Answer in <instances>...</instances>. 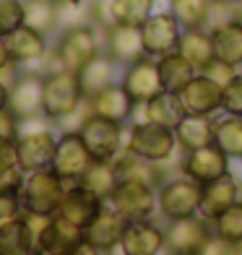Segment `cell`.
I'll use <instances>...</instances> for the list:
<instances>
[{
    "label": "cell",
    "mask_w": 242,
    "mask_h": 255,
    "mask_svg": "<svg viewBox=\"0 0 242 255\" xmlns=\"http://www.w3.org/2000/svg\"><path fill=\"white\" fill-rule=\"evenodd\" d=\"M37 245L24 222V214L0 224V255H34Z\"/></svg>",
    "instance_id": "obj_29"
},
{
    "label": "cell",
    "mask_w": 242,
    "mask_h": 255,
    "mask_svg": "<svg viewBox=\"0 0 242 255\" xmlns=\"http://www.w3.org/2000/svg\"><path fill=\"white\" fill-rule=\"evenodd\" d=\"M209 31H211L214 52H216L219 60L242 68V21L229 18V21H224V24H219Z\"/></svg>",
    "instance_id": "obj_27"
},
{
    "label": "cell",
    "mask_w": 242,
    "mask_h": 255,
    "mask_svg": "<svg viewBox=\"0 0 242 255\" xmlns=\"http://www.w3.org/2000/svg\"><path fill=\"white\" fill-rule=\"evenodd\" d=\"M65 188H68V182L57 175L52 167L26 172L24 185H21V203H24V211L44 214V216L57 214V206H60L63 195H65Z\"/></svg>",
    "instance_id": "obj_5"
},
{
    "label": "cell",
    "mask_w": 242,
    "mask_h": 255,
    "mask_svg": "<svg viewBox=\"0 0 242 255\" xmlns=\"http://www.w3.org/2000/svg\"><path fill=\"white\" fill-rule=\"evenodd\" d=\"M125 123L102 118V115H89L84 125L78 128V135L84 138L86 148L94 159L112 161L125 148Z\"/></svg>",
    "instance_id": "obj_7"
},
{
    "label": "cell",
    "mask_w": 242,
    "mask_h": 255,
    "mask_svg": "<svg viewBox=\"0 0 242 255\" xmlns=\"http://www.w3.org/2000/svg\"><path fill=\"white\" fill-rule=\"evenodd\" d=\"M24 24V0H0V37Z\"/></svg>",
    "instance_id": "obj_37"
},
{
    "label": "cell",
    "mask_w": 242,
    "mask_h": 255,
    "mask_svg": "<svg viewBox=\"0 0 242 255\" xmlns=\"http://www.w3.org/2000/svg\"><path fill=\"white\" fill-rule=\"evenodd\" d=\"M180 151H193L216 143V120L214 115H185L175 128Z\"/></svg>",
    "instance_id": "obj_25"
},
{
    "label": "cell",
    "mask_w": 242,
    "mask_h": 255,
    "mask_svg": "<svg viewBox=\"0 0 242 255\" xmlns=\"http://www.w3.org/2000/svg\"><path fill=\"white\" fill-rule=\"evenodd\" d=\"M125 148L148 161H169L180 154L175 130L148 120H133L125 128Z\"/></svg>",
    "instance_id": "obj_2"
},
{
    "label": "cell",
    "mask_w": 242,
    "mask_h": 255,
    "mask_svg": "<svg viewBox=\"0 0 242 255\" xmlns=\"http://www.w3.org/2000/svg\"><path fill=\"white\" fill-rule=\"evenodd\" d=\"M24 24L52 34L60 24V0H24Z\"/></svg>",
    "instance_id": "obj_31"
},
{
    "label": "cell",
    "mask_w": 242,
    "mask_h": 255,
    "mask_svg": "<svg viewBox=\"0 0 242 255\" xmlns=\"http://www.w3.org/2000/svg\"><path fill=\"white\" fill-rule=\"evenodd\" d=\"M211 227H214L216 235L242 242V198L237 203L229 206L224 214H219L214 222H211Z\"/></svg>",
    "instance_id": "obj_36"
},
{
    "label": "cell",
    "mask_w": 242,
    "mask_h": 255,
    "mask_svg": "<svg viewBox=\"0 0 242 255\" xmlns=\"http://www.w3.org/2000/svg\"><path fill=\"white\" fill-rule=\"evenodd\" d=\"M167 242H164V253L167 255H198L203 248V242L211 237V222L201 214L185 216V219H175L167 222Z\"/></svg>",
    "instance_id": "obj_9"
},
{
    "label": "cell",
    "mask_w": 242,
    "mask_h": 255,
    "mask_svg": "<svg viewBox=\"0 0 242 255\" xmlns=\"http://www.w3.org/2000/svg\"><path fill=\"white\" fill-rule=\"evenodd\" d=\"M203 73L209 76L211 81H216V84L222 86V89H227V86L240 76V68H237V65H229V63H224V60H219V57H216V60H214L209 68H206Z\"/></svg>",
    "instance_id": "obj_41"
},
{
    "label": "cell",
    "mask_w": 242,
    "mask_h": 255,
    "mask_svg": "<svg viewBox=\"0 0 242 255\" xmlns=\"http://www.w3.org/2000/svg\"><path fill=\"white\" fill-rule=\"evenodd\" d=\"M102 37H105V52L118 65H130L135 60H141V57H146L141 26L115 24L107 31H102Z\"/></svg>",
    "instance_id": "obj_19"
},
{
    "label": "cell",
    "mask_w": 242,
    "mask_h": 255,
    "mask_svg": "<svg viewBox=\"0 0 242 255\" xmlns=\"http://www.w3.org/2000/svg\"><path fill=\"white\" fill-rule=\"evenodd\" d=\"M232 8H235V18L242 21V0H232Z\"/></svg>",
    "instance_id": "obj_48"
},
{
    "label": "cell",
    "mask_w": 242,
    "mask_h": 255,
    "mask_svg": "<svg viewBox=\"0 0 242 255\" xmlns=\"http://www.w3.org/2000/svg\"><path fill=\"white\" fill-rule=\"evenodd\" d=\"M86 102L84 89H81L78 73L68 71H55L50 76H44V99H42V115L52 123H63L65 118L81 107Z\"/></svg>",
    "instance_id": "obj_4"
},
{
    "label": "cell",
    "mask_w": 242,
    "mask_h": 255,
    "mask_svg": "<svg viewBox=\"0 0 242 255\" xmlns=\"http://www.w3.org/2000/svg\"><path fill=\"white\" fill-rule=\"evenodd\" d=\"M120 84H122V89L128 91L130 99L138 104V107L164 91L161 73H159V63H156V57H151V55H146V57H141V60L125 65Z\"/></svg>",
    "instance_id": "obj_11"
},
{
    "label": "cell",
    "mask_w": 242,
    "mask_h": 255,
    "mask_svg": "<svg viewBox=\"0 0 242 255\" xmlns=\"http://www.w3.org/2000/svg\"><path fill=\"white\" fill-rule=\"evenodd\" d=\"M180 172L206 185L229 172V156L216 143L193 148V151H180Z\"/></svg>",
    "instance_id": "obj_12"
},
{
    "label": "cell",
    "mask_w": 242,
    "mask_h": 255,
    "mask_svg": "<svg viewBox=\"0 0 242 255\" xmlns=\"http://www.w3.org/2000/svg\"><path fill=\"white\" fill-rule=\"evenodd\" d=\"M71 255H105V253H102L97 245H94V242H89V240H84V242H81V245L71 253Z\"/></svg>",
    "instance_id": "obj_45"
},
{
    "label": "cell",
    "mask_w": 242,
    "mask_h": 255,
    "mask_svg": "<svg viewBox=\"0 0 242 255\" xmlns=\"http://www.w3.org/2000/svg\"><path fill=\"white\" fill-rule=\"evenodd\" d=\"M91 164H94V156H91V151L86 148L78 130H63L60 138H57V151H55V159H52V169L65 182H78Z\"/></svg>",
    "instance_id": "obj_10"
},
{
    "label": "cell",
    "mask_w": 242,
    "mask_h": 255,
    "mask_svg": "<svg viewBox=\"0 0 242 255\" xmlns=\"http://www.w3.org/2000/svg\"><path fill=\"white\" fill-rule=\"evenodd\" d=\"M86 18H89V24H94L99 31H107L110 26H115L112 0H89Z\"/></svg>",
    "instance_id": "obj_38"
},
{
    "label": "cell",
    "mask_w": 242,
    "mask_h": 255,
    "mask_svg": "<svg viewBox=\"0 0 242 255\" xmlns=\"http://www.w3.org/2000/svg\"><path fill=\"white\" fill-rule=\"evenodd\" d=\"M211 3L214 0H169V10L180 21L182 29H193V26H206Z\"/></svg>",
    "instance_id": "obj_34"
},
{
    "label": "cell",
    "mask_w": 242,
    "mask_h": 255,
    "mask_svg": "<svg viewBox=\"0 0 242 255\" xmlns=\"http://www.w3.org/2000/svg\"><path fill=\"white\" fill-rule=\"evenodd\" d=\"M86 240V229H81L78 224L68 222L60 214H52L47 227L42 229L39 242H37V253L44 255H71L81 242Z\"/></svg>",
    "instance_id": "obj_17"
},
{
    "label": "cell",
    "mask_w": 242,
    "mask_h": 255,
    "mask_svg": "<svg viewBox=\"0 0 242 255\" xmlns=\"http://www.w3.org/2000/svg\"><path fill=\"white\" fill-rule=\"evenodd\" d=\"M18 167V151H16V141L0 135V175L8 169Z\"/></svg>",
    "instance_id": "obj_43"
},
{
    "label": "cell",
    "mask_w": 242,
    "mask_h": 255,
    "mask_svg": "<svg viewBox=\"0 0 242 255\" xmlns=\"http://www.w3.org/2000/svg\"><path fill=\"white\" fill-rule=\"evenodd\" d=\"M18 128H21V120L16 118L13 112H10L8 107L0 110V135L10 138V141H16V138H18Z\"/></svg>",
    "instance_id": "obj_44"
},
{
    "label": "cell",
    "mask_w": 242,
    "mask_h": 255,
    "mask_svg": "<svg viewBox=\"0 0 242 255\" xmlns=\"http://www.w3.org/2000/svg\"><path fill=\"white\" fill-rule=\"evenodd\" d=\"M5 47L8 55L16 65H34L42 63L44 55L50 52L47 47V34H42L37 29H31L26 24H21L18 29H13L10 34H5Z\"/></svg>",
    "instance_id": "obj_21"
},
{
    "label": "cell",
    "mask_w": 242,
    "mask_h": 255,
    "mask_svg": "<svg viewBox=\"0 0 242 255\" xmlns=\"http://www.w3.org/2000/svg\"><path fill=\"white\" fill-rule=\"evenodd\" d=\"M177 52L185 57V60H188L198 73H203L206 68H209V65L216 60L211 31L206 29V26L182 29V37H180V44H177Z\"/></svg>",
    "instance_id": "obj_24"
},
{
    "label": "cell",
    "mask_w": 242,
    "mask_h": 255,
    "mask_svg": "<svg viewBox=\"0 0 242 255\" xmlns=\"http://www.w3.org/2000/svg\"><path fill=\"white\" fill-rule=\"evenodd\" d=\"M135 115H141L138 120H148V123H156V125H164V128L175 130L180 125V120L185 118V107H182V102L175 91H161V94L148 99L146 104L135 107Z\"/></svg>",
    "instance_id": "obj_26"
},
{
    "label": "cell",
    "mask_w": 242,
    "mask_h": 255,
    "mask_svg": "<svg viewBox=\"0 0 242 255\" xmlns=\"http://www.w3.org/2000/svg\"><path fill=\"white\" fill-rule=\"evenodd\" d=\"M216 146L229 159H242V115H224L216 120Z\"/></svg>",
    "instance_id": "obj_33"
},
{
    "label": "cell",
    "mask_w": 242,
    "mask_h": 255,
    "mask_svg": "<svg viewBox=\"0 0 242 255\" xmlns=\"http://www.w3.org/2000/svg\"><path fill=\"white\" fill-rule=\"evenodd\" d=\"M105 198H99V195L94 190H89L86 185L81 182H68L65 188V195L60 206H57V214H60L63 219H68V222L78 224L81 229H86L91 222L97 219V214L105 208Z\"/></svg>",
    "instance_id": "obj_14"
},
{
    "label": "cell",
    "mask_w": 242,
    "mask_h": 255,
    "mask_svg": "<svg viewBox=\"0 0 242 255\" xmlns=\"http://www.w3.org/2000/svg\"><path fill=\"white\" fill-rule=\"evenodd\" d=\"M52 120L42 118H31V120H21L18 128V138H16V151H18V167L24 172L34 169H44L52 167V159L57 151V135L52 128Z\"/></svg>",
    "instance_id": "obj_1"
},
{
    "label": "cell",
    "mask_w": 242,
    "mask_h": 255,
    "mask_svg": "<svg viewBox=\"0 0 242 255\" xmlns=\"http://www.w3.org/2000/svg\"><path fill=\"white\" fill-rule=\"evenodd\" d=\"M177 97L185 107V115H216L222 112L224 104V89L206 73H195L193 81Z\"/></svg>",
    "instance_id": "obj_18"
},
{
    "label": "cell",
    "mask_w": 242,
    "mask_h": 255,
    "mask_svg": "<svg viewBox=\"0 0 242 255\" xmlns=\"http://www.w3.org/2000/svg\"><path fill=\"white\" fill-rule=\"evenodd\" d=\"M115 68H118V63H115L107 52L97 55L89 65L81 68L78 81H81V89H84L86 99H91L94 94H99L102 89H107V86L115 84Z\"/></svg>",
    "instance_id": "obj_28"
},
{
    "label": "cell",
    "mask_w": 242,
    "mask_h": 255,
    "mask_svg": "<svg viewBox=\"0 0 242 255\" xmlns=\"http://www.w3.org/2000/svg\"><path fill=\"white\" fill-rule=\"evenodd\" d=\"M156 63H159V73H161V84H164V91H175V94H180V91L193 81V76L198 73L177 50L156 57Z\"/></svg>",
    "instance_id": "obj_30"
},
{
    "label": "cell",
    "mask_w": 242,
    "mask_h": 255,
    "mask_svg": "<svg viewBox=\"0 0 242 255\" xmlns=\"http://www.w3.org/2000/svg\"><path fill=\"white\" fill-rule=\"evenodd\" d=\"M240 161H242V159H240Z\"/></svg>",
    "instance_id": "obj_52"
},
{
    "label": "cell",
    "mask_w": 242,
    "mask_h": 255,
    "mask_svg": "<svg viewBox=\"0 0 242 255\" xmlns=\"http://www.w3.org/2000/svg\"><path fill=\"white\" fill-rule=\"evenodd\" d=\"M55 52H57L60 63L68 68V71L78 73L81 68L89 65L97 55L105 52V37H102V31L94 24L81 21V24H73V26L63 29Z\"/></svg>",
    "instance_id": "obj_3"
},
{
    "label": "cell",
    "mask_w": 242,
    "mask_h": 255,
    "mask_svg": "<svg viewBox=\"0 0 242 255\" xmlns=\"http://www.w3.org/2000/svg\"><path fill=\"white\" fill-rule=\"evenodd\" d=\"M86 102L91 107V115H102V118L118 120V123H125V125H128V120H133L135 107H138L130 99L128 91L122 89V84H112L107 89H102L99 94H94Z\"/></svg>",
    "instance_id": "obj_23"
},
{
    "label": "cell",
    "mask_w": 242,
    "mask_h": 255,
    "mask_svg": "<svg viewBox=\"0 0 242 255\" xmlns=\"http://www.w3.org/2000/svg\"><path fill=\"white\" fill-rule=\"evenodd\" d=\"M201 198H203V185L195 182L188 175H175L159 185L156 190V203H159V216L164 222L185 219L201 214Z\"/></svg>",
    "instance_id": "obj_6"
},
{
    "label": "cell",
    "mask_w": 242,
    "mask_h": 255,
    "mask_svg": "<svg viewBox=\"0 0 242 255\" xmlns=\"http://www.w3.org/2000/svg\"><path fill=\"white\" fill-rule=\"evenodd\" d=\"M156 0H112L115 24L125 26H143L146 18L154 13Z\"/></svg>",
    "instance_id": "obj_35"
},
{
    "label": "cell",
    "mask_w": 242,
    "mask_h": 255,
    "mask_svg": "<svg viewBox=\"0 0 242 255\" xmlns=\"http://www.w3.org/2000/svg\"><path fill=\"white\" fill-rule=\"evenodd\" d=\"M198 255H242V242L211 232V237L203 242V248L198 250Z\"/></svg>",
    "instance_id": "obj_39"
},
{
    "label": "cell",
    "mask_w": 242,
    "mask_h": 255,
    "mask_svg": "<svg viewBox=\"0 0 242 255\" xmlns=\"http://www.w3.org/2000/svg\"><path fill=\"white\" fill-rule=\"evenodd\" d=\"M34 255H44V253H34Z\"/></svg>",
    "instance_id": "obj_50"
},
{
    "label": "cell",
    "mask_w": 242,
    "mask_h": 255,
    "mask_svg": "<svg viewBox=\"0 0 242 255\" xmlns=\"http://www.w3.org/2000/svg\"><path fill=\"white\" fill-rule=\"evenodd\" d=\"M125 227H128V219H125L115 206L105 203V208L97 214V219L86 227V240L94 242L102 253H110L120 245V240L125 235Z\"/></svg>",
    "instance_id": "obj_22"
},
{
    "label": "cell",
    "mask_w": 242,
    "mask_h": 255,
    "mask_svg": "<svg viewBox=\"0 0 242 255\" xmlns=\"http://www.w3.org/2000/svg\"><path fill=\"white\" fill-rule=\"evenodd\" d=\"M242 198V182L237 175L227 172V175L216 177L211 182L203 185V198H201V216H206L209 222L219 214H224L232 203H237Z\"/></svg>",
    "instance_id": "obj_20"
},
{
    "label": "cell",
    "mask_w": 242,
    "mask_h": 255,
    "mask_svg": "<svg viewBox=\"0 0 242 255\" xmlns=\"http://www.w3.org/2000/svg\"><path fill=\"white\" fill-rule=\"evenodd\" d=\"M13 60H10V55H8V47H5V37H0V71H3L5 65H10Z\"/></svg>",
    "instance_id": "obj_46"
},
{
    "label": "cell",
    "mask_w": 242,
    "mask_h": 255,
    "mask_svg": "<svg viewBox=\"0 0 242 255\" xmlns=\"http://www.w3.org/2000/svg\"><path fill=\"white\" fill-rule=\"evenodd\" d=\"M107 203L118 208V211L128 219V222H138V219H154L159 214L156 188H154V185H146V182H135V180L118 182V188L112 190Z\"/></svg>",
    "instance_id": "obj_8"
},
{
    "label": "cell",
    "mask_w": 242,
    "mask_h": 255,
    "mask_svg": "<svg viewBox=\"0 0 242 255\" xmlns=\"http://www.w3.org/2000/svg\"><path fill=\"white\" fill-rule=\"evenodd\" d=\"M42 99H44V76L42 73H21L8 94V110L18 120L42 118Z\"/></svg>",
    "instance_id": "obj_15"
},
{
    "label": "cell",
    "mask_w": 242,
    "mask_h": 255,
    "mask_svg": "<svg viewBox=\"0 0 242 255\" xmlns=\"http://www.w3.org/2000/svg\"><path fill=\"white\" fill-rule=\"evenodd\" d=\"M214 3H222V0H214Z\"/></svg>",
    "instance_id": "obj_51"
},
{
    "label": "cell",
    "mask_w": 242,
    "mask_h": 255,
    "mask_svg": "<svg viewBox=\"0 0 242 255\" xmlns=\"http://www.w3.org/2000/svg\"><path fill=\"white\" fill-rule=\"evenodd\" d=\"M24 214V203H21V190H3L0 188V224L8 219H16Z\"/></svg>",
    "instance_id": "obj_40"
},
{
    "label": "cell",
    "mask_w": 242,
    "mask_h": 255,
    "mask_svg": "<svg viewBox=\"0 0 242 255\" xmlns=\"http://www.w3.org/2000/svg\"><path fill=\"white\" fill-rule=\"evenodd\" d=\"M8 94H10V86L0 81V110H5V107H8Z\"/></svg>",
    "instance_id": "obj_47"
},
{
    "label": "cell",
    "mask_w": 242,
    "mask_h": 255,
    "mask_svg": "<svg viewBox=\"0 0 242 255\" xmlns=\"http://www.w3.org/2000/svg\"><path fill=\"white\" fill-rule=\"evenodd\" d=\"M222 110L227 115H242V73L224 89V104Z\"/></svg>",
    "instance_id": "obj_42"
},
{
    "label": "cell",
    "mask_w": 242,
    "mask_h": 255,
    "mask_svg": "<svg viewBox=\"0 0 242 255\" xmlns=\"http://www.w3.org/2000/svg\"><path fill=\"white\" fill-rule=\"evenodd\" d=\"M60 3H76V5H81V3H86V0H60Z\"/></svg>",
    "instance_id": "obj_49"
},
{
    "label": "cell",
    "mask_w": 242,
    "mask_h": 255,
    "mask_svg": "<svg viewBox=\"0 0 242 255\" xmlns=\"http://www.w3.org/2000/svg\"><path fill=\"white\" fill-rule=\"evenodd\" d=\"M167 242V229L156 224V219H138L128 222L120 240V250L125 255H161Z\"/></svg>",
    "instance_id": "obj_16"
},
{
    "label": "cell",
    "mask_w": 242,
    "mask_h": 255,
    "mask_svg": "<svg viewBox=\"0 0 242 255\" xmlns=\"http://www.w3.org/2000/svg\"><path fill=\"white\" fill-rule=\"evenodd\" d=\"M81 185H86L89 190H94L99 198H110L112 190L118 188V172H115V164L112 161H102V159H94V164H91L84 177L78 180Z\"/></svg>",
    "instance_id": "obj_32"
},
{
    "label": "cell",
    "mask_w": 242,
    "mask_h": 255,
    "mask_svg": "<svg viewBox=\"0 0 242 255\" xmlns=\"http://www.w3.org/2000/svg\"><path fill=\"white\" fill-rule=\"evenodd\" d=\"M141 37H143L146 55L161 57V55L177 50L180 37H182V26H180V21L172 16V10L151 13L146 18V24L141 26Z\"/></svg>",
    "instance_id": "obj_13"
}]
</instances>
